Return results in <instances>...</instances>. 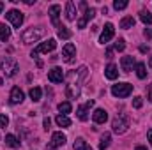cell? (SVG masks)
I'll list each match as a JSON object with an SVG mask.
<instances>
[{"label":"cell","mask_w":152,"mask_h":150,"mask_svg":"<svg viewBox=\"0 0 152 150\" xmlns=\"http://www.w3.org/2000/svg\"><path fill=\"white\" fill-rule=\"evenodd\" d=\"M44 34H46V30L42 27H32L21 34V41H23V44H32V42H37L41 37H44Z\"/></svg>","instance_id":"obj_1"},{"label":"cell","mask_w":152,"mask_h":150,"mask_svg":"<svg viewBox=\"0 0 152 150\" xmlns=\"http://www.w3.org/2000/svg\"><path fill=\"white\" fill-rule=\"evenodd\" d=\"M0 69L5 76H14L18 71H20V66L18 62L12 58V57H0Z\"/></svg>","instance_id":"obj_2"},{"label":"cell","mask_w":152,"mask_h":150,"mask_svg":"<svg viewBox=\"0 0 152 150\" xmlns=\"http://www.w3.org/2000/svg\"><path fill=\"white\" fill-rule=\"evenodd\" d=\"M112 127H113V133L117 134H124L127 129H129V117L126 113H118L112 122Z\"/></svg>","instance_id":"obj_3"},{"label":"cell","mask_w":152,"mask_h":150,"mask_svg":"<svg viewBox=\"0 0 152 150\" xmlns=\"http://www.w3.org/2000/svg\"><path fill=\"white\" fill-rule=\"evenodd\" d=\"M85 76H87V67L81 66L78 71H71V73L67 74V85H76V87H80V83L85 79Z\"/></svg>","instance_id":"obj_4"},{"label":"cell","mask_w":152,"mask_h":150,"mask_svg":"<svg viewBox=\"0 0 152 150\" xmlns=\"http://www.w3.org/2000/svg\"><path fill=\"white\" fill-rule=\"evenodd\" d=\"M133 92V85L131 83H117L112 87V94L115 97H129Z\"/></svg>","instance_id":"obj_5"},{"label":"cell","mask_w":152,"mask_h":150,"mask_svg":"<svg viewBox=\"0 0 152 150\" xmlns=\"http://www.w3.org/2000/svg\"><path fill=\"white\" fill-rule=\"evenodd\" d=\"M55 48H57V41H55V39H48L46 42L39 44V46L34 50V51H32V53H30V55H32L34 58H37L39 53H50V51H53Z\"/></svg>","instance_id":"obj_6"},{"label":"cell","mask_w":152,"mask_h":150,"mask_svg":"<svg viewBox=\"0 0 152 150\" xmlns=\"http://www.w3.org/2000/svg\"><path fill=\"white\" fill-rule=\"evenodd\" d=\"M75 57H76V48H75V44L67 42V44L62 48V58H64V62H67V64H73V62H75Z\"/></svg>","instance_id":"obj_7"},{"label":"cell","mask_w":152,"mask_h":150,"mask_svg":"<svg viewBox=\"0 0 152 150\" xmlns=\"http://www.w3.org/2000/svg\"><path fill=\"white\" fill-rule=\"evenodd\" d=\"M5 16H7V20L12 23L14 28H20V27H21V23H23V14H21L18 9H11Z\"/></svg>","instance_id":"obj_8"},{"label":"cell","mask_w":152,"mask_h":150,"mask_svg":"<svg viewBox=\"0 0 152 150\" xmlns=\"http://www.w3.org/2000/svg\"><path fill=\"white\" fill-rule=\"evenodd\" d=\"M94 106V101L90 99V101H87L83 106H78V110H76V115H78V118L81 120V122H85V120H88V110Z\"/></svg>","instance_id":"obj_9"},{"label":"cell","mask_w":152,"mask_h":150,"mask_svg":"<svg viewBox=\"0 0 152 150\" xmlns=\"http://www.w3.org/2000/svg\"><path fill=\"white\" fill-rule=\"evenodd\" d=\"M113 34H115L113 25H112V23H106V25H104V30L101 32L99 42H101V44H106L108 41H112V39H113Z\"/></svg>","instance_id":"obj_10"},{"label":"cell","mask_w":152,"mask_h":150,"mask_svg":"<svg viewBox=\"0 0 152 150\" xmlns=\"http://www.w3.org/2000/svg\"><path fill=\"white\" fill-rule=\"evenodd\" d=\"M66 141H67L66 134H62V133H53V134H51V140H50V147H53V149H57V147H64Z\"/></svg>","instance_id":"obj_11"},{"label":"cell","mask_w":152,"mask_h":150,"mask_svg":"<svg viewBox=\"0 0 152 150\" xmlns=\"http://www.w3.org/2000/svg\"><path fill=\"white\" fill-rule=\"evenodd\" d=\"M94 16H96V9H94V7H88V9L85 11L83 18H80V20H78V28H85V25H87Z\"/></svg>","instance_id":"obj_12"},{"label":"cell","mask_w":152,"mask_h":150,"mask_svg":"<svg viewBox=\"0 0 152 150\" xmlns=\"http://www.w3.org/2000/svg\"><path fill=\"white\" fill-rule=\"evenodd\" d=\"M23 92H21V88L20 87H12V90H11V95H9V103L11 104H20L21 101H23Z\"/></svg>","instance_id":"obj_13"},{"label":"cell","mask_w":152,"mask_h":150,"mask_svg":"<svg viewBox=\"0 0 152 150\" xmlns=\"http://www.w3.org/2000/svg\"><path fill=\"white\" fill-rule=\"evenodd\" d=\"M48 79H50L51 83H62V79H64L62 69H60V67H53L51 71H48Z\"/></svg>","instance_id":"obj_14"},{"label":"cell","mask_w":152,"mask_h":150,"mask_svg":"<svg viewBox=\"0 0 152 150\" xmlns=\"http://www.w3.org/2000/svg\"><path fill=\"white\" fill-rule=\"evenodd\" d=\"M48 14H50V18H51V21H53V25L57 27V28H60V25H58V14H60V5H51L50 7V11H48Z\"/></svg>","instance_id":"obj_15"},{"label":"cell","mask_w":152,"mask_h":150,"mask_svg":"<svg viewBox=\"0 0 152 150\" xmlns=\"http://www.w3.org/2000/svg\"><path fill=\"white\" fill-rule=\"evenodd\" d=\"M92 120L96 122V124H104L106 120H108V113L104 111V110H101V108H97L94 115H92Z\"/></svg>","instance_id":"obj_16"},{"label":"cell","mask_w":152,"mask_h":150,"mask_svg":"<svg viewBox=\"0 0 152 150\" xmlns=\"http://www.w3.org/2000/svg\"><path fill=\"white\" fill-rule=\"evenodd\" d=\"M120 66H122V71L124 73H131L133 71V66H134V58L133 57H122Z\"/></svg>","instance_id":"obj_17"},{"label":"cell","mask_w":152,"mask_h":150,"mask_svg":"<svg viewBox=\"0 0 152 150\" xmlns=\"http://www.w3.org/2000/svg\"><path fill=\"white\" fill-rule=\"evenodd\" d=\"M66 95L69 99H78L80 97V87H76V85H66Z\"/></svg>","instance_id":"obj_18"},{"label":"cell","mask_w":152,"mask_h":150,"mask_svg":"<svg viewBox=\"0 0 152 150\" xmlns=\"http://www.w3.org/2000/svg\"><path fill=\"white\" fill-rule=\"evenodd\" d=\"M104 76H106L108 79L118 78V69H117V66H115V64H108V67L104 69Z\"/></svg>","instance_id":"obj_19"},{"label":"cell","mask_w":152,"mask_h":150,"mask_svg":"<svg viewBox=\"0 0 152 150\" xmlns=\"http://www.w3.org/2000/svg\"><path fill=\"white\" fill-rule=\"evenodd\" d=\"M66 18H67L69 21L76 20V7H75L73 2H67V4H66Z\"/></svg>","instance_id":"obj_20"},{"label":"cell","mask_w":152,"mask_h":150,"mask_svg":"<svg viewBox=\"0 0 152 150\" xmlns=\"http://www.w3.org/2000/svg\"><path fill=\"white\" fill-rule=\"evenodd\" d=\"M5 145L11 147V149H20V141H18V138L14 134H7L5 136Z\"/></svg>","instance_id":"obj_21"},{"label":"cell","mask_w":152,"mask_h":150,"mask_svg":"<svg viewBox=\"0 0 152 150\" xmlns=\"http://www.w3.org/2000/svg\"><path fill=\"white\" fill-rule=\"evenodd\" d=\"M110 141H112V134L110 133H104L103 136H101V141H99V149L104 150L110 147Z\"/></svg>","instance_id":"obj_22"},{"label":"cell","mask_w":152,"mask_h":150,"mask_svg":"<svg viewBox=\"0 0 152 150\" xmlns=\"http://www.w3.org/2000/svg\"><path fill=\"white\" fill-rule=\"evenodd\" d=\"M134 27V18L133 16H126V18H122V21H120V28H133Z\"/></svg>","instance_id":"obj_23"},{"label":"cell","mask_w":152,"mask_h":150,"mask_svg":"<svg viewBox=\"0 0 152 150\" xmlns=\"http://www.w3.org/2000/svg\"><path fill=\"white\" fill-rule=\"evenodd\" d=\"M55 122H57L58 127H69V125H71V120H69L66 115H58V117L55 118Z\"/></svg>","instance_id":"obj_24"},{"label":"cell","mask_w":152,"mask_h":150,"mask_svg":"<svg viewBox=\"0 0 152 150\" xmlns=\"http://www.w3.org/2000/svg\"><path fill=\"white\" fill-rule=\"evenodd\" d=\"M136 76H138L140 79H145V78H147V69H145V64H143V62H138V64H136Z\"/></svg>","instance_id":"obj_25"},{"label":"cell","mask_w":152,"mask_h":150,"mask_svg":"<svg viewBox=\"0 0 152 150\" xmlns=\"http://www.w3.org/2000/svg\"><path fill=\"white\" fill-rule=\"evenodd\" d=\"M75 150H92L90 145H87V141L83 138H78L75 141Z\"/></svg>","instance_id":"obj_26"},{"label":"cell","mask_w":152,"mask_h":150,"mask_svg":"<svg viewBox=\"0 0 152 150\" xmlns=\"http://www.w3.org/2000/svg\"><path fill=\"white\" fill-rule=\"evenodd\" d=\"M9 37H11V30H9V27H5L4 23H0V41H7Z\"/></svg>","instance_id":"obj_27"},{"label":"cell","mask_w":152,"mask_h":150,"mask_svg":"<svg viewBox=\"0 0 152 150\" xmlns=\"http://www.w3.org/2000/svg\"><path fill=\"white\" fill-rule=\"evenodd\" d=\"M41 94H42V90H41L39 87H34V88H30V99H32L34 103L41 101Z\"/></svg>","instance_id":"obj_28"},{"label":"cell","mask_w":152,"mask_h":150,"mask_svg":"<svg viewBox=\"0 0 152 150\" xmlns=\"http://www.w3.org/2000/svg\"><path fill=\"white\" fill-rule=\"evenodd\" d=\"M58 37L60 39H69L71 37V30H69L67 27H62V25H60V28H58Z\"/></svg>","instance_id":"obj_29"},{"label":"cell","mask_w":152,"mask_h":150,"mask_svg":"<svg viewBox=\"0 0 152 150\" xmlns=\"http://www.w3.org/2000/svg\"><path fill=\"white\" fill-rule=\"evenodd\" d=\"M58 111H60V115H66V113H71V103H60L58 104Z\"/></svg>","instance_id":"obj_30"},{"label":"cell","mask_w":152,"mask_h":150,"mask_svg":"<svg viewBox=\"0 0 152 150\" xmlns=\"http://www.w3.org/2000/svg\"><path fill=\"white\" fill-rule=\"evenodd\" d=\"M140 20H142L145 25H151V23H152V14H151V12L142 11V12H140Z\"/></svg>","instance_id":"obj_31"},{"label":"cell","mask_w":152,"mask_h":150,"mask_svg":"<svg viewBox=\"0 0 152 150\" xmlns=\"http://www.w3.org/2000/svg\"><path fill=\"white\" fill-rule=\"evenodd\" d=\"M113 7L117 9V11H122V9H126V7H127V2H126V0H115Z\"/></svg>","instance_id":"obj_32"},{"label":"cell","mask_w":152,"mask_h":150,"mask_svg":"<svg viewBox=\"0 0 152 150\" xmlns=\"http://www.w3.org/2000/svg\"><path fill=\"white\" fill-rule=\"evenodd\" d=\"M115 50H117V51H124V50H126V41H124V39H117Z\"/></svg>","instance_id":"obj_33"},{"label":"cell","mask_w":152,"mask_h":150,"mask_svg":"<svg viewBox=\"0 0 152 150\" xmlns=\"http://www.w3.org/2000/svg\"><path fill=\"white\" fill-rule=\"evenodd\" d=\"M142 104H143V99H142L140 95H136V97L133 99V106H134L136 110H140V108H142Z\"/></svg>","instance_id":"obj_34"},{"label":"cell","mask_w":152,"mask_h":150,"mask_svg":"<svg viewBox=\"0 0 152 150\" xmlns=\"http://www.w3.org/2000/svg\"><path fill=\"white\" fill-rule=\"evenodd\" d=\"M7 124H9V118L5 115H0V127H7Z\"/></svg>","instance_id":"obj_35"},{"label":"cell","mask_w":152,"mask_h":150,"mask_svg":"<svg viewBox=\"0 0 152 150\" xmlns=\"http://www.w3.org/2000/svg\"><path fill=\"white\" fill-rule=\"evenodd\" d=\"M50 125H51V120H50V118H48V117H46V118H44V120H42V127H44V129H46V131H48V129H50Z\"/></svg>","instance_id":"obj_36"},{"label":"cell","mask_w":152,"mask_h":150,"mask_svg":"<svg viewBox=\"0 0 152 150\" xmlns=\"http://www.w3.org/2000/svg\"><path fill=\"white\" fill-rule=\"evenodd\" d=\"M106 58H113V50H106Z\"/></svg>","instance_id":"obj_37"},{"label":"cell","mask_w":152,"mask_h":150,"mask_svg":"<svg viewBox=\"0 0 152 150\" xmlns=\"http://www.w3.org/2000/svg\"><path fill=\"white\" fill-rule=\"evenodd\" d=\"M147 95H149V101L152 103V83L149 85V94H147Z\"/></svg>","instance_id":"obj_38"},{"label":"cell","mask_w":152,"mask_h":150,"mask_svg":"<svg viewBox=\"0 0 152 150\" xmlns=\"http://www.w3.org/2000/svg\"><path fill=\"white\" fill-rule=\"evenodd\" d=\"M140 51H142V53H147V51H149V46H140Z\"/></svg>","instance_id":"obj_39"},{"label":"cell","mask_w":152,"mask_h":150,"mask_svg":"<svg viewBox=\"0 0 152 150\" xmlns=\"http://www.w3.org/2000/svg\"><path fill=\"white\" fill-rule=\"evenodd\" d=\"M145 36H147V37H152V28H149V30H145Z\"/></svg>","instance_id":"obj_40"},{"label":"cell","mask_w":152,"mask_h":150,"mask_svg":"<svg viewBox=\"0 0 152 150\" xmlns=\"http://www.w3.org/2000/svg\"><path fill=\"white\" fill-rule=\"evenodd\" d=\"M147 136H149V141H151V145H152V129L149 131V134H147Z\"/></svg>","instance_id":"obj_41"},{"label":"cell","mask_w":152,"mask_h":150,"mask_svg":"<svg viewBox=\"0 0 152 150\" xmlns=\"http://www.w3.org/2000/svg\"><path fill=\"white\" fill-rule=\"evenodd\" d=\"M4 7H5V4H4V2H0V12L4 11Z\"/></svg>","instance_id":"obj_42"},{"label":"cell","mask_w":152,"mask_h":150,"mask_svg":"<svg viewBox=\"0 0 152 150\" xmlns=\"http://www.w3.org/2000/svg\"><path fill=\"white\" fill-rule=\"evenodd\" d=\"M134 150H147V149H145V147H136Z\"/></svg>","instance_id":"obj_43"},{"label":"cell","mask_w":152,"mask_h":150,"mask_svg":"<svg viewBox=\"0 0 152 150\" xmlns=\"http://www.w3.org/2000/svg\"><path fill=\"white\" fill-rule=\"evenodd\" d=\"M149 66H151V67H152V57H151V60H149Z\"/></svg>","instance_id":"obj_44"}]
</instances>
